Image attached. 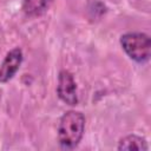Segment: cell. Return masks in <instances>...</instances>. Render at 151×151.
Here are the masks:
<instances>
[{
  "instance_id": "cell-1",
  "label": "cell",
  "mask_w": 151,
  "mask_h": 151,
  "mask_svg": "<svg viewBox=\"0 0 151 151\" xmlns=\"http://www.w3.org/2000/svg\"><path fill=\"white\" fill-rule=\"evenodd\" d=\"M85 117L79 111H67L63 114L58 126V139L63 147L73 149L83 138Z\"/></svg>"
},
{
  "instance_id": "cell-4",
  "label": "cell",
  "mask_w": 151,
  "mask_h": 151,
  "mask_svg": "<svg viewBox=\"0 0 151 151\" xmlns=\"http://www.w3.org/2000/svg\"><path fill=\"white\" fill-rule=\"evenodd\" d=\"M21 61H22V51L19 47L11 50L6 54L0 66V83L4 84L9 81L19 71Z\"/></svg>"
},
{
  "instance_id": "cell-2",
  "label": "cell",
  "mask_w": 151,
  "mask_h": 151,
  "mask_svg": "<svg viewBox=\"0 0 151 151\" xmlns=\"http://www.w3.org/2000/svg\"><path fill=\"white\" fill-rule=\"evenodd\" d=\"M120 45L126 54L139 64L146 63L150 59L151 39L145 33H125L120 37Z\"/></svg>"
},
{
  "instance_id": "cell-5",
  "label": "cell",
  "mask_w": 151,
  "mask_h": 151,
  "mask_svg": "<svg viewBox=\"0 0 151 151\" xmlns=\"http://www.w3.org/2000/svg\"><path fill=\"white\" fill-rule=\"evenodd\" d=\"M53 0H24L22 12L31 18L40 17L47 12Z\"/></svg>"
},
{
  "instance_id": "cell-3",
  "label": "cell",
  "mask_w": 151,
  "mask_h": 151,
  "mask_svg": "<svg viewBox=\"0 0 151 151\" xmlns=\"http://www.w3.org/2000/svg\"><path fill=\"white\" fill-rule=\"evenodd\" d=\"M57 93L60 100H63L65 104L71 105V106H74L78 104L77 85H76L74 78L71 72L66 70L60 71L59 77H58Z\"/></svg>"
},
{
  "instance_id": "cell-6",
  "label": "cell",
  "mask_w": 151,
  "mask_h": 151,
  "mask_svg": "<svg viewBox=\"0 0 151 151\" xmlns=\"http://www.w3.org/2000/svg\"><path fill=\"white\" fill-rule=\"evenodd\" d=\"M118 150H138V151H146L147 144L146 140L136 134H129L119 140Z\"/></svg>"
}]
</instances>
